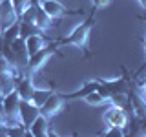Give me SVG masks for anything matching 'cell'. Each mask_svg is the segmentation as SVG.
<instances>
[{
	"label": "cell",
	"mask_w": 146,
	"mask_h": 137,
	"mask_svg": "<svg viewBox=\"0 0 146 137\" xmlns=\"http://www.w3.org/2000/svg\"><path fill=\"white\" fill-rule=\"evenodd\" d=\"M95 18L93 15H90L82 24H79L75 29H71V33L62 40H57L58 46H77L80 48L84 53H90V33H91V27H93Z\"/></svg>",
	"instance_id": "6da1fadb"
},
{
	"label": "cell",
	"mask_w": 146,
	"mask_h": 137,
	"mask_svg": "<svg viewBox=\"0 0 146 137\" xmlns=\"http://www.w3.org/2000/svg\"><path fill=\"white\" fill-rule=\"evenodd\" d=\"M57 48H60V46H58L57 40H53V42H49L48 46H44L42 49H38L36 53H33L29 59H27L24 73H27V75H35L36 71H40L46 66V62L49 61V57L57 51Z\"/></svg>",
	"instance_id": "7a4b0ae2"
},
{
	"label": "cell",
	"mask_w": 146,
	"mask_h": 137,
	"mask_svg": "<svg viewBox=\"0 0 146 137\" xmlns=\"http://www.w3.org/2000/svg\"><path fill=\"white\" fill-rule=\"evenodd\" d=\"M0 106H2L4 115H6V126L7 124H17V122H20V121H18V106H20V97H18V93H17L15 90L4 95Z\"/></svg>",
	"instance_id": "3957f363"
},
{
	"label": "cell",
	"mask_w": 146,
	"mask_h": 137,
	"mask_svg": "<svg viewBox=\"0 0 146 137\" xmlns=\"http://www.w3.org/2000/svg\"><path fill=\"white\" fill-rule=\"evenodd\" d=\"M64 106H66V99H64V95L58 93V91H53V93L48 97V100L40 106V115L48 117L49 121H51L55 115H58V113L62 112Z\"/></svg>",
	"instance_id": "277c9868"
},
{
	"label": "cell",
	"mask_w": 146,
	"mask_h": 137,
	"mask_svg": "<svg viewBox=\"0 0 146 137\" xmlns=\"http://www.w3.org/2000/svg\"><path fill=\"white\" fill-rule=\"evenodd\" d=\"M102 119L108 126H117V128H124V130H126L128 122H130V115L126 113V108H117V106H111V104L104 112Z\"/></svg>",
	"instance_id": "5b68a950"
},
{
	"label": "cell",
	"mask_w": 146,
	"mask_h": 137,
	"mask_svg": "<svg viewBox=\"0 0 146 137\" xmlns=\"http://www.w3.org/2000/svg\"><path fill=\"white\" fill-rule=\"evenodd\" d=\"M40 115V108L35 106L31 100H22L20 99V106H18V121L22 126H29L36 117Z\"/></svg>",
	"instance_id": "8992f818"
},
{
	"label": "cell",
	"mask_w": 146,
	"mask_h": 137,
	"mask_svg": "<svg viewBox=\"0 0 146 137\" xmlns=\"http://www.w3.org/2000/svg\"><path fill=\"white\" fill-rule=\"evenodd\" d=\"M18 20V15L13 7L11 0H0V31L6 29L7 26L15 24Z\"/></svg>",
	"instance_id": "52a82bcc"
},
{
	"label": "cell",
	"mask_w": 146,
	"mask_h": 137,
	"mask_svg": "<svg viewBox=\"0 0 146 137\" xmlns=\"http://www.w3.org/2000/svg\"><path fill=\"white\" fill-rule=\"evenodd\" d=\"M38 6L44 9V13L48 15L51 20H58L64 15H68V9L64 4H60L58 0H38Z\"/></svg>",
	"instance_id": "ba28073f"
},
{
	"label": "cell",
	"mask_w": 146,
	"mask_h": 137,
	"mask_svg": "<svg viewBox=\"0 0 146 137\" xmlns=\"http://www.w3.org/2000/svg\"><path fill=\"white\" fill-rule=\"evenodd\" d=\"M33 90H35V82H33V75H24L18 79L17 86H15V91L18 93V97L22 100H31V95H33Z\"/></svg>",
	"instance_id": "9c48e42d"
},
{
	"label": "cell",
	"mask_w": 146,
	"mask_h": 137,
	"mask_svg": "<svg viewBox=\"0 0 146 137\" xmlns=\"http://www.w3.org/2000/svg\"><path fill=\"white\" fill-rule=\"evenodd\" d=\"M27 132H29L31 137H48L49 135V119L44 115H38L27 126Z\"/></svg>",
	"instance_id": "30bf717a"
},
{
	"label": "cell",
	"mask_w": 146,
	"mask_h": 137,
	"mask_svg": "<svg viewBox=\"0 0 146 137\" xmlns=\"http://www.w3.org/2000/svg\"><path fill=\"white\" fill-rule=\"evenodd\" d=\"M26 40V49H27V55H33V53H36L38 49H42L44 46H48L51 40L48 39L44 33H38V35H31V37H27V39H24Z\"/></svg>",
	"instance_id": "8fae6325"
},
{
	"label": "cell",
	"mask_w": 146,
	"mask_h": 137,
	"mask_svg": "<svg viewBox=\"0 0 146 137\" xmlns=\"http://www.w3.org/2000/svg\"><path fill=\"white\" fill-rule=\"evenodd\" d=\"M18 37H20V20H17L15 24L7 26L6 29L0 31V40H2V46L11 44L15 39H18Z\"/></svg>",
	"instance_id": "7c38bea8"
},
{
	"label": "cell",
	"mask_w": 146,
	"mask_h": 137,
	"mask_svg": "<svg viewBox=\"0 0 146 137\" xmlns=\"http://www.w3.org/2000/svg\"><path fill=\"white\" fill-rule=\"evenodd\" d=\"M97 88H99V82H97V79H95V80L84 82V84H82L77 91H71V93H62V95H64V99H66V100L68 99H82L84 95H88L90 91H95Z\"/></svg>",
	"instance_id": "4fadbf2b"
},
{
	"label": "cell",
	"mask_w": 146,
	"mask_h": 137,
	"mask_svg": "<svg viewBox=\"0 0 146 137\" xmlns=\"http://www.w3.org/2000/svg\"><path fill=\"white\" fill-rule=\"evenodd\" d=\"M53 91L55 90H51V88H35L33 90V95H31V102H33L35 104V106H42V104L46 102V100H48V97H49V95H51L53 93Z\"/></svg>",
	"instance_id": "5bb4252c"
},
{
	"label": "cell",
	"mask_w": 146,
	"mask_h": 137,
	"mask_svg": "<svg viewBox=\"0 0 146 137\" xmlns=\"http://www.w3.org/2000/svg\"><path fill=\"white\" fill-rule=\"evenodd\" d=\"M82 99H84L88 104H91V106H102V104H108V99L104 97V95H100L97 90H95V91H90V93L84 95Z\"/></svg>",
	"instance_id": "9a60e30c"
},
{
	"label": "cell",
	"mask_w": 146,
	"mask_h": 137,
	"mask_svg": "<svg viewBox=\"0 0 146 137\" xmlns=\"http://www.w3.org/2000/svg\"><path fill=\"white\" fill-rule=\"evenodd\" d=\"M38 33H44L40 27H36L35 24H29V22H20V37L22 39H27L31 35H38Z\"/></svg>",
	"instance_id": "2e32d148"
},
{
	"label": "cell",
	"mask_w": 146,
	"mask_h": 137,
	"mask_svg": "<svg viewBox=\"0 0 146 137\" xmlns=\"http://www.w3.org/2000/svg\"><path fill=\"white\" fill-rule=\"evenodd\" d=\"M102 135H106V137H124L126 130L124 128H117V126H108L106 130L102 132Z\"/></svg>",
	"instance_id": "e0dca14e"
},
{
	"label": "cell",
	"mask_w": 146,
	"mask_h": 137,
	"mask_svg": "<svg viewBox=\"0 0 146 137\" xmlns=\"http://www.w3.org/2000/svg\"><path fill=\"white\" fill-rule=\"evenodd\" d=\"M29 2H31V0H11V4H13V7H15V11H17L18 17H20V13L29 6Z\"/></svg>",
	"instance_id": "ac0fdd59"
},
{
	"label": "cell",
	"mask_w": 146,
	"mask_h": 137,
	"mask_svg": "<svg viewBox=\"0 0 146 137\" xmlns=\"http://www.w3.org/2000/svg\"><path fill=\"white\" fill-rule=\"evenodd\" d=\"M91 2H93L95 9H104V7H108L110 4H111V0H91Z\"/></svg>",
	"instance_id": "d6986e66"
},
{
	"label": "cell",
	"mask_w": 146,
	"mask_h": 137,
	"mask_svg": "<svg viewBox=\"0 0 146 137\" xmlns=\"http://www.w3.org/2000/svg\"><path fill=\"white\" fill-rule=\"evenodd\" d=\"M4 126H6V115L2 112V106H0V128H4Z\"/></svg>",
	"instance_id": "ffe728a7"
}]
</instances>
